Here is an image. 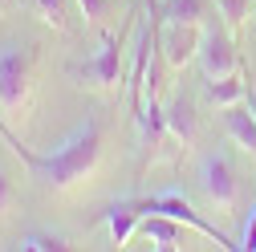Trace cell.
Segmentation results:
<instances>
[{
	"instance_id": "obj_2",
	"label": "cell",
	"mask_w": 256,
	"mask_h": 252,
	"mask_svg": "<svg viewBox=\"0 0 256 252\" xmlns=\"http://www.w3.org/2000/svg\"><path fill=\"white\" fill-rule=\"evenodd\" d=\"M33 66H37V45L0 49V114L24 118L28 102H33Z\"/></svg>"
},
{
	"instance_id": "obj_12",
	"label": "cell",
	"mask_w": 256,
	"mask_h": 252,
	"mask_svg": "<svg viewBox=\"0 0 256 252\" xmlns=\"http://www.w3.org/2000/svg\"><path fill=\"white\" fill-rule=\"evenodd\" d=\"M138 220H142V216H138L130 204H126V200H114V204L106 208V228H110V240L122 248L126 240L138 232Z\"/></svg>"
},
{
	"instance_id": "obj_8",
	"label": "cell",
	"mask_w": 256,
	"mask_h": 252,
	"mask_svg": "<svg viewBox=\"0 0 256 252\" xmlns=\"http://www.w3.org/2000/svg\"><path fill=\"white\" fill-rule=\"evenodd\" d=\"M163 118H167V130H171V138L179 146H191L200 138V110H196V98H191V94L175 90L167 98V106H163Z\"/></svg>"
},
{
	"instance_id": "obj_9",
	"label": "cell",
	"mask_w": 256,
	"mask_h": 252,
	"mask_svg": "<svg viewBox=\"0 0 256 252\" xmlns=\"http://www.w3.org/2000/svg\"><path fill=\"white\" fill-rule=\"evenodd\" d=\"M138 232H142L154 248H163V252H175V248L187 244L183 220H171V216H142V220H138Z\"/></svg>"
},
{
	"instance_id": "obj_4",
	"label": "cell",
	"mask_w": 256,
	"mask_h": 252,
	"mask_svg": "<svg viewBox=\"0 0 256 252\" xmlns=\"http://www.w3.org/2000/svg\"><path fill=\"white\" fill-rule=\"evenodd\" d=\"M196 61H200V74H204L208 82L244 70V57H240V49H236L232 28L224 24V20H216V16H208V20L200 24V53H196Z\"/></svg>"
},
{
	"instance_id": "obj_17",
	"label": "cell",
	"mask_w": 256,
	"mask_h": 252,
	"mask_svg": "<svg viewBox=\"0 0 256 252\" xmlns=\"http://www.w3.org/2000/svg\"><path fill=\"white\" fill-rule=\"evenodd\" d=\"M16 204H20V192H16V183L8 179V171L0 167V220L12 216V212H16Z\"/></svg>"
},
{
	"instance_id": "obj_6",
	"label": "cell",
	"mask_w": 256,
	"mask_h": 252,
	"mask_svg": "<svg viewBox=\"0 0 256 252\" xmlns=\"http://www.w3.org/2000/svg\"><path fill=\"white\" fill-rule=\"evenodd\" d=\"M70 74L90 86V90H102V94H118L122 90V33H102V49L78 61V66H70Z\"/></svg>"
},
{
	"instance_id": "obj_7",
	"label": "cell",
	"mask_w": 256,
	"mask_h": 252,
	"mask_svg": "<svg viewBox=\"0 0 256 252\" xmlns=\"http://www.w3.org/2000/svg\"><path fill=\"white\" fill-rule=\"evenodd\" d=\"M158 53L167 57L171 70H183L200 53V24H171L158 16Z\"/></svg>"
},
{
	"instance_id": "obj_10",
	"label": "cell",
	"mask_w": 256,
	"mask_h": 252,
	"mask_svg": "<svg viewBox=\"0 0 256 252\" xmlns=\"http://www.w3.org/2000/svg\"><path fill=\"white\" fill-rule=\"evenodd\" d=\"M224 130H228L244 150L256 154V114L252 110H244L240 102L236 106H224Z\"/></svg>"
},
{
	"instance_id": "obj_18",
	"label": "cell",
	"mask_w": 256,
	"mask_h": 252,
	"mask_svg": "<svg viewBox=\"0 0 256 252\" xmlns=\"http://www.w3.org/2000/svg\"><path fill=\"white\" fill-rule=\"evenodd\" d=\"M78 8L86 12V20H90V24H102V20L118 8V0H78Z\"/></svg>"
},
{
	"instance_id": "obj_19",
	"label": "cell",
	"mask_w": 256,
	"mask_h": 252,
	"mask_svg": "<svg viewBox=\"0 0 256 252\" xmlns=\"http://www.w3.org/2000/svg\"><path fill=\"white\" fill-rule=\"evenodd\" d=\"M240 248H244V252H256V204H252V220H248V228H244Z\"/></svg>"
},
{
	"instance_id": "obj_16",
	"label": "cell",
	"mask_w": 256,
	"mask_h": 252,
	"mask_svg": "<svg viewBox=\"0 0 256 252\" xmlns=\"http://www.w3.org/2000/svg\"><path fill=\"white\" fill-rule=\"evenodd\" d=\"M20 248L24 252H70L74 244L66 236H28V240H20Z\"/></svg>"
},
{
	"instance_id": "obj_14",
	"label": "cell",
	"mask_w": 256,
	"mask_h": 252,
	"mask_svg": "<svg viewBox=\"0 0 256 252\" xmlns=\"http://www.w3.org/2000/svg\"><path fill=\"white\" fill-rule=\"evenodd\" d=\"M216 8H220V20L232 28V37H240V28L248 24L256 0H216Z\"/></svg>"
},
{
	"instance_id": "obj_13",
	"label": "cell",
	"mask_w": 256,
	"mask_h": 252,
	"mask_svg": "<svg viewBox=\"0 0 256 252\" xmlns=\"http://www.w3.org/2000/svg\"><path fill=\"white\" fill-rule=\"evenodd\" d=\"M212 12V0H163L158 4V16L171 24H204Z\"/></svg>"
},
{
	"instance_id": "obj_15",
	"label": "cell",
	"mask_w": 256,
	"mask_h": 252,
	"mask_svg": "<svg viewBox=\"0 0 256 252\" xmlns=\"http://www.w3.org/2000/svg\"><path fill=\"white\" fill-rule=\"evenodd\" d=\"M33 8L45 16V24L57 28V33L70 28V0H33Z\"/></svg>"
},
{
	"instance_id": "obj_20",
	"label": "cell",
	"mask_w": 256,
	"mask_h": 252,
	"mask_svg": "<svg viewBox=\"0 0 256 252\" xmlns=\"http://www.w3.org/2000/svg\"><path fill=\"white\" fill-rule=\"evenodd\" d=\"M0 8H4V0H0Z\"/></svg>"
},
{
	"instance_id": "obj_5",
	"label": "cell",
	"mask_w": 256,
	"mask_h": 252,
	"mask_svg": "<svg viewBox=\"0 0 256 252\" xmlns=\"http://www.w3.org/2000/svg\"><path fill=\"white\" fill-rule=\"evenodd\" d=\"M138 216H171V220H183L187 228H196L200 236H208V240H216L220 248H240L224 228H216L212 220H204L196 208L187 204V196H179V192H163V196H142V200H126Z\"/></svg>"
},
{
	"instance_id": "obj_11",
	"label": "cell",
	"mask_w": 256,
	"mask_h": 252,
	"mask_svg": "<svg viewBox=\"0 0 256 252\" xmlns=\"http://www.w3.org/2000/svg\"><path fill=\"white\" fill-rule=\"evenodd\" d=\"M244 98H248V70L208 82V102H216V106H236V102H244Z\"/></svg>"
},
{
	"instance_id": "obj_3",
	"label": "cell",
	"mask_w": 256,
	"mask_h": 252,
	"mask_svg": "<svg viewBox=\"0 0 256 252\" xmlns=\"http://www.w3.org/2000/svg\"><path fill=\"white\" fill-rule=\"evenodd\" d=\"M200 192L220 216H232L240 208V171L228 150H208L200 159Z\"/></svg>"
},
{
	"instance_id": "obj_1",
	"label": "cell",
	"mask_w": 256,
	"mask_h": 252,
	"mask_svg": "<svg viewBox=\"0 0 256 252\" xmlns=\"http://www.w3.org/2000/svg\"><path fill=\"white\" fill-rule=\"evenodd\" d=\"M0 138L12 146V154L28 167V175H33L41 187H53V192H70L74 183L90 179L94 167H98V159H102V142H106V122L94 114V118H86V122H82V126H78V130H74L66 142H61L57 150L37 154L33 146H24V142L12 134V126L4 122V114H0Z\"/></svg>"
}]
</instances>
